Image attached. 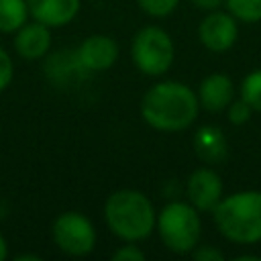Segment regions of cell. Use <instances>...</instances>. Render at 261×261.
<instances>
[{"mask_svg":"<svg viewBox=\"0 0 261 261\" xmlns=\"http://www.w3.org/2000/svg\"><path fill=\"white\" fill-rule=\"evenodd\" d=\"M118 53V43L108 35H90L75 47V55L86 73L110 69L116 63Z\"/></svg>","mask_w":261,"mask_h":261,"instance_id":"obj_9","label":"cell"},{"mask_svg":"<svg viewBox=\"0 0 261 261\" xmlns=\"http://www.w3.org/2000/svg\"><path fill=\"white\" fill-rule=\"evenodd\" d=\"M130 57L135 67L151 77L163 75L169 71L175 59V47L169 33L157 24H147L139 29L133 37Z\"/></svg>","mask_w":261,"mask_h":261,"instance_id":"obj_5","label":"cell"},{"mask_svg":"<svg viewBox=\"0 0 261 261\" xmlns=\"http://www.w3.org/2000/svg\"><path fill=\"white\" fill-rule=\"evenodd\" d=\"M104 220L110 232L120 241L139 243L153 234L157 210L141 190L122 188L106 198Z\"/></svg>","mask_w":261,"mask_h":261,"instance_id":"obj_2","label":"cell"},{"mask_svg":"<svg viewBox=\"0 0 261 261\" xmlns=\"http://www.w3.org/2000/svg\"><path fill=\"white\" fill-rule=\"evenodd\" d=\"M192 257L196 261H222L224 259V253L218 251L216 247H210V245H202V247H196L192 251Z\"/></svg>","mask_w":261,"mask_h":261,"instance_id":"obj_22","label":"cell"},{"mask_svg":"<svg viewBox=\"0 0 261 261\" xmlns=\"http://www.w3.org/2000/svg\"><path fill=\"white\" fill-rule=\"evenodd\" d=\"M234 259H237V261H257L259 255H249V253H245V255H237Z\"/></svg>","mask_w":261,"mask_h":261,"instance_id":"obj_26","label":"cell"},{"mask_svg":"<svg viewBox=\"0 0 261 261\" xmlns=\"http://www.w3.org/2000/svg\"><path fill=\"white\" fill-rule=\"evenodd\" d=\"M234 100V86L226 73H210L198 86V102L206 112H222Z\"/></svg>","mask_w":261,"mask_h":261,"instance_id":"obj_12","label":"cell"},{"mask_svg":"<svg viewBox=\"0 0 261 261\" xmlns=\"http://www.w3.org/2000/svg\"><path fill=\"white\" fill-rule=\"evenodd\" d=\"M239 96L255 112H261V69H255L243 77L241 88H239Z\"/></svg>","mask_w":261,"mask_h":261,"instance_id":"obj_17","label":"cell"},{"mask_svg":"<svg viewBox=\"0 0 261 261\" xmlns=\"http://www.w3.org/2000/svg\"><path fill=\"white\" fill-rule=\"evenodd\" d=\"M29 18L27 0H0V33L14 35Z\"/></svg>","mask_w":261,"mask_h":261,"instance_id":"obj_15","label":"cell"},{"mask_svg":"<svg viewBox=\"0 0 261 261\" xmlns=\"http://www.w3.org/2000/svg\"><path fill=\"white\" fill-rule=\"evenodd\" d=\"M226 10L241 22L253 24L261 20V0H224Z\"/></svg>","mask_w":261,"mask_h":261,"instance_id":"obj_16","label":"cell"},{"mask_svg":"<svg viewBox=\"0 0 261 261\" xmlns=\"http://www.w3.org/2000/svg\"><path fill=\"white\" fill-rule=\"evenodd\" d=\"M198 8H204V10H214V8H218L220 6V2L222 0H192Z\"/></svg>","mask_w":261,"mask_h":261,"instance_id":"obj_23","label":"cell"},{"mask_svg":"<svg viewBox=\"0 0 261 261\" xmlns=\"http://www.w3.org/2000/svg\"><path fill=\"white\" fill-rule=\"evenodd\" d=\"M253 112H255V110H253L243 98L232 100V102L226 106V118H228V122L234 124V126H241V124L249 122Z\"/></svg>","mask_w":261,"mask_h":261,"instance_id":"obj_19","label":"cell"},{"mask_svg":"<svg viewBox=\"0 0 261 261\" xmlns=\"http://www.w3.org/2000/svg\"><path fill=\"white\" fill-rule=\"evenodd\" d=\"M200 112L198 94L181 82L153 84L141 98V118L159 133H181L190 128Z\"/></svg>","mask_w":261,"mask_h":261,"instance_id":"obj_1","label":"cell"},{"mask_svg":"<svg viewBox=\"0 0 261 261\" xmlns=\"http://www.w3.org/2000/svg\"><path fill=\"white\" fill-rule=\"evenodd\" d=\"M143 259H145V251L139 249V245L135 243H124L112 253V261H143Z\"/></svg>","mask_w":261,"mask_h":261,"instance_id":"obj_21","label":"cell"},{"mask_svg":"<svg viewBox=\"0 0 261 261\" xmlns=\"http://www.w3.org/2000/svg\"><path fill=\"white\" fill-rule=\"evenodd\" d=\"M45 73L53 84L65 86L69 82H73L77 75H84V67L80 65V59L73 51H57L53 55L47 57L45 61Z\"/></svg>","mask_w":261,"mask_h":261,"instance_id":"obj_14","label":"cell"},{"mask_svg":"<svg viewBox=\"0 0 261 261\" xmlns=\"http://www.w3.org/2000/svg\"><path fill=\"white\" fill-rule=\"evenodd\" d=\"M137 4H139V8L147 16H151V18H165V16H169L177 8L179 0H137Z\"/></svg>","mask_w":261,"mask_h":261,"instance_id":"obj_18","label":"cell"},{"mask_svg":"<svg viewBox=\"0 0 261 261\" xmlns=\"http://www.w3.org/2000/svg\"><path fill=\"white\" fill-rule=\"evenodd\" d=\"M218 232L237 245H255L261 241V192L243 190L222 200L212 210Z\"/></svg>","mask_w":261,"mask_h":261,"instance_id":"obj_3","label":"cell"},{"mask_svg":"<svg viewBox=\"0 0 261 261\" xmlns=\"http://www.w3.org/2000/svg\"><path fill=\"white\" fill-rule=\"evenodd\" d=\"M155 230L165 249L177 255H186L192 253L200 241L202 220L198 210L190 202L173 200L157 212Z\"/></svg>","mask_w":261,"mask_h":261,"instance_id":"obj_4","label":"cell"},{"mask_svg":"<svg viewBox=\"0 0 261 261\" xmlns=\"http://www.w3.org/2000/svg\"><path fill=\"white\" fill-rule=\"evenodd\" d=\"M14 261H41V255H33V253H20L14 257Z\"/></svg>","mask_w":261,"mask_h":261,"instance_id":"obj_25","label":"cell"},{"mask_svg":"<svg viewBox=\"0 0 261 261\" xmlns=\"http://www.w3.org/2000/svg\"><path fill=\"white\" fill-rule=\"evenodd\" d=\"M186 196L188 202L198 212H212L224 196V186L220 175L212 167L194 169L186 181Z\"/></svg>","mask_w":261,"mask_h":261,"instance_id":"obj_8","label":"cell"},{"mask_svg":"<svg viewBox=\"0 0 261 261\" xmlns=\"http://www.w3.org/2000/svg\"><path fill=\"white\" fill-rule=\"evenodd\" d=\"M8 257V241H6V237L0 232V261H4Z\"/></svg>","mask_w":261,"mask_h":261,"instance_id":"obj_24","label":"cell"},{"mask_svg":"<svg viewBox=\"0 0 261 261\" xmlns=\"http://www.w3.org/2000/svg\"><path fill=\"white\" fill-rule=\"evenodd\" d=\"M237 37L239 24L228 10H208L198 24V39L212 53H226L237 43Z\"/></svg>","mask_w":261,"mask_h":261,"instance_id":"obj_7","label":"cell"},{"mask_svg":"<svg viewBox=\"0 0 261 261\" xmlns=\"http://www.w3.org/2000/svg\"><path fill=\"white\" fill-rule=\"evenodd\" d=\"M51 239L61 253L69 257H86L94 251L98 234L94 222L86 214L77 210H67L53 220Z\"/></svg>","mask_w":261,"mask_h":261,"instance_id":"obj_6","label":"cell"},{"mask_svg":"<svg viewBox=\"0 0 261 261\" xmlns=\"http://www.w3.org/2000/svg\"><path fill=\"white\" fill-rule=\"evenodd\" d=\"M194 153L204 163H220L228 155V139L220 126L204 124L194 135Z\"/></svg>","mask_w":261,"mask_h":261,"instance_id":"obj_13","label":"cell"},{"mask_svg":"<svg viewBox=\"0 0 261 261\" xmlns=\"http://www.w3.org/2000/svg\"><path fill=\"white\" fill-rule=\"evenodd\" d=\"M27 6L31 18L51 29H59L77 16L82 0H27Z\"/></svg>","mask_w":261,"mask_h":261,"instance_id":"obj_11","label":"cell"},{"mask_svg":"<svg viewBox=\"0 0 261 261\" xmlns=\"http://www.w3.org/2000/svg\"><path fill=\"white\" fill-rule=\"evenodd\" d=\"M12 77H14V63H12V57H10V53L0 45V92H4V90L12 84Z\"/></svg>","mask_w":261,"mask_h":261,"instance_id":"obj_20","label":"cell"},{"mask_svg":"<svg viewBox=\"0 0 261 261\" xmlns=\"http://www.w3.org/2000/svg\"><path fill=\"white\" fill-rule=\"evenodd\" d=\"M53 45V35H51V27L29 18L16 33L12 39V47L16 51L18 57L27 59V61H37L49 55Z\"/></svg>","mask_w":261,"mask_h":261,"instance_id":"obj_10","label":"cell"}]
</instances>
